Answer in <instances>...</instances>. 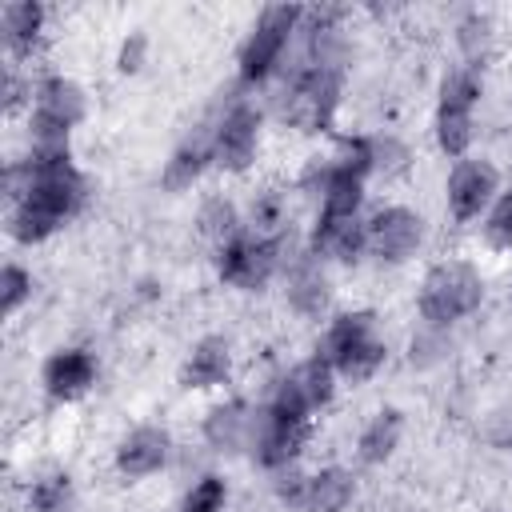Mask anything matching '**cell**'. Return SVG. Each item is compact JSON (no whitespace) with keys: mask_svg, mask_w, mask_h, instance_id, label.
I'll use <instances>...</instances> for the list:
<instances>
[{"mask_svg":"<svg viewBox=\"0 0 512 512\" xmlns=\"http://www.w3.org/2000/svg\"><path fill=\"white\" fill-rule=\"evenodd\" d=\"M28 164L32 192L12 204L8 232L20 244H40L84 204V176L76 172L72 156H28Z\"/></svg>","mask_w":512,"mask_h":512,"instance_id":"cell-1","label":"cell"},{"mask_svg":"<svg viewBox=\"0 0 512 512\" xmlns=\"http://www.w3.org/2000/svg\"><path fill=\"white\" fill-rule=\"evenodd\" d=\"M484 300V280L472 264H440L424 276V288H420V316L424 324H436V328H448L452 320L476 312Z\"/></svg>","mask_w":512,"mask_h":512,"instance_id":"cell-2","label":"cell"},{"mask_svg":"<svg viewBox=\"0 0 512 512\" xmlns=\"http://www.w3.org/2000/svg\"><path fill=\"white\" fill-rule=\"evenodd\" d=\"M336 104H340V68H296L280 92V116L300 132L328 128Z\"/></svg>","mask_w":512,"mask_h":512,"instance_id":"cell-3","label":"cell"},{"mask_svg":"<svg viewBox=\"0 0 512 512\" xmlns=\"http://www.w3.org/2000/svg\"><path fill=\"white\" fill-rule=\"evenodd\" d=\"M300 20H304V8H296V4H268L256 16V24H252V32L240 48V80L244 84H260L276 72V64H280L292 32L300 28Z\"/></svg>","mask_w":512,"mask_h":512,"instance_id":"cell-4","label":"cell"},{"mask_svg":"<svg viewBox=\"0 0 512 512\" xmlns=\"http://www.w3.org/2000/svg\"><path fill=\"white\" fill-rule=\"evenodd\" d=\"M280 252H284V240H280V236L240 232V236H232L228 244H220V256H216L220 280L232 284V288L256 292V288H264L268 276L280 268V260H284Z\"/></svg>","mask_w":512,"mask_h":512,"instance_id":"cell-5","label":"cell"},{"mask_svg":"<svg viewBox=\"0 0 512 512\" xmlns=\"http://www.w3.org/2000/svg\"><path fill=\"white\" fill-rule=\"evenodd\" d=\"M260 144V112L248 100H236L212 128V160L224 172H244L256 160Z\"/></svg>","mask_w":512,"mask_h":512,"instance_id":"cell-6","label":"cell"},{"mask_svg":"<svg viewBox=\"0 0 512 512\" xmlns=\"http://www.w3.org/2000/svg\"><path fill=\"white\" fill-rule=\"evenodd\" d=\"M424 240V220L412 212V208H380L372 220H368V252L384 264H400L408 260Z\"/></svg>","mask_w":512,"mask_h":512,"instance_id":"cell-7","label":"cell"},{"mask_svg":"<svg viewBox=\"0 0 512 512\" xmlns=\"http://www.w3.org/2000/svg\"><path fill=\"white\" fill-rule=\"evenodd\" d=\"M308 440V420H284L276 412H268V404L252 416V456L264 464V468H288L296 460V452L304 448Z\"/></svg>","mask_w":512,"mask_h":512,"instance_id":"cell-8","label":"cell"},{"mask_svg":"<svg viewBox=\"0 0 512 512\" xmlns=\"http://www.w3.org/2000/svg\"><path fill=\"white\" fill-rule=\"evenodd\" d=\"M500 176L488 160H460L448 176V208L456 220H476L496 200Z\"/></svg>","mask_w":512,"mask_h":512,"instance_id":"cell-9","label":"cell"},{"mask_svg":"<svg viewBox=\"0 0 512 512\" xmlns=\"http://www.w3.org/2000/svg\"><path fill=\"white\" fill-rule=\"evenodd\" d=\"M284 292H288V304L300 316H320L332 300V284H328V272H324L320 256H312V252L292 256L288 272H284Z\"/></svg>","mask_w":512,"mask_h":512,"instance_id":"cell-10","label":"cell"},{"mask_svg":"<svg viewBox=\"0 0 512 512\" xmlns=\"http://www.w3.org/2000/svg\"><path fill=\"white\" fill-rule=\"evenodd\" d=\"M96 380V360L88 348H60L44 360V388L56 400H76L92 388Z\"/></svg>","mask_w":512,"mask_h":512,"instance_id":"cell-11","label":"cell"},{"mask_svg":"<svg viewBox=\"0 0 512 512\" xmlns=\"http://www.w3.org/2000/svg\"><path fill=\"white\" fill-rule=\"evenodd\" d=\"M368 248V224L360 216H316L312 228V256H332V260H356Z\"/></svg>","mask_w":512,"mask_h":512,"instance_id":"cell-12","label":"cell"},{"mask_svg":"<svg viewBox=\"0 0 512 512\" xmlns=\"http://www.w3.org/2000/svg\"><path fill=\"white\" fill-rule=\"evenodd\" d=\"M164 460H168V432L164 428H152V424L132 428L120 440V448H116V468L124 476H132V480L136 476H152Z\"/></svg>","mask_w":512,"mask_h":512,"instance_id":"cell-13","label":"cell"},{"mask_svg":"<svg viewBox=\"0 0 512 512\" xmlns=\"http://www.w3.org/2000/svg\"><path fill=\"white\" fill-rule=\"evenodd\" d=\"M252 408L244 400H224L208 412L204 420V440L216 448V452H236V448H248L252 440Z\"/></svg>","mask_w":512,"mask_h":512,"instance_id":"cell-14","label":"cell"},{"mask_svg":"<svg viewBox=\"0 0 512 512\" xmlns=\"http://www.w3.org/2000/svg\"><path fill=\"white\" fill-rule=\"evenodd\" d=\"M0 28H4L8 56H32V48L40 40V28H44V8L36 0H12V4H4Z\"/></svg>","mask_w":512,"mask_h":512,"instance_id":"cell-15","label":"cell"},{"mask_svg":"<svg viewBox=\"0 0 512 512\" xmlns=\"http://www.w3.org/2000/svg\"><path fill=\"white\" fill-rule=\"evenodd\" d=\"M228 368H232L228 340H224V336H204V340L192 348V356L184 360L180 380H184L188 388H212V384H220V380L228 376Z\"/></svg>","mask_w":512,"mask_h":512,"instance_id":"cell-16","label":"cell"},{"mask_svg":"<svg viewBox=\"0 0 512 512\" xmlns=\"http://www.w3.org/2000/svg\"><path fill=\"white\" fill-rule=\"evenodd\" d=\"M208 160H212V128H204V132L188 136V140L168 156V164H164V188L180 192V188L196 184V180H200V172L208 168Z\"/></svg>","mask_w":512,"mask_h":512,"instance_id":"cell-17","label":"cell"},{"mask_svg":"<svg viewBox=\"0 0 512 512\" xmlns=\"http://www.w3.org/2000/svg\"><path fill=\"white\" fill-rule=\"evenodd\" d=\"M332 380H336V368H332V360L328 356H308L300 368H292L288 376H284V384L308 404V412L312 408H320V404H328L332 400Z\"/></svg>","mask_w":512,"mask_h":512,"instance_id":"cell-18","label":"cell"},{"mask_svg":"<svg viewBox=\"0 0 512 512\" xmlns=\"http://www.w3.org/2000/svg\"><path fill=\"white\" fill-rule=\"evenodd\" d=\"M352 472L344 468H320L308 476V512H344L352 504Z\"/></svg>","mask_w":512,"mask_h":512,"instance_id":"cell-19","label":"cell"},{"mask_svg":"<svg viewBox=\"0 0 512 512\" xmlns=\"http://www.w3.org/2000/svg\"><path fill=\"white\" fill-rule=\"evenodd\" d=\"M372 336H376L372 312H344V316H336V320L328 324V336H324V352H320V356H328V360L336 364L340 356H348L356 344H364V340H372Z\"/></svg>","mask_w":512,"mask_h":512,"instance_id":"cell-20","label":"cell"},{"mask_svg":"<svg viewBox=\"0 0 512 512\" xmlns=\"http://www.w3.org/2000/svg\"><path fill=\"white\" fill-rule=\"evenodd\" d=\"M400 428H404V420H400L396 408L376 412V416L368 420V428L360 432V460H364V464H380V460H388L392 448L400 444Z\"/></svg>","mask_w":512,"mask_h":512,"instance_id":"cell-21","label":"cell"},{"mask_svg":"<svg viewBox=\"0 0 512 512\" xmlns=\"http://www.w3.org/2000/svg\"><path fill=\"white\" fill-rule=\"evenodd\" d=\"M436 144L444 156H464L472 144V108H436Z\"/></svg>","mask_w":512,"mask_h":512,"instance_id":"cell-22","label":"cell"},{"mask_svg":"<svg viewBox=\"0 0 512 512\" xmlns=\"http://www.w3.org/2000/svg\"><path fill=\"white\" fill-rule=\"evenodd\" d=\"M452 356V340H448V328H436V324H424L412 340H408V360L412 368H436Z\"/></svg>","mask_w":512,"mask_h":512,"instance_id":"cell-23","label":"cell"},{"mask_svg":"<svg viewBox=\"0 0 512 512\" xmlns=\"http://www.w3.org/2000/svg\"><path fill=\"white\" fill-rule=\"evenodd\" d=\"M384 356H388V348H384V340L380 336H372V340H364V344H356L348 356H340L332 368L340 372V376H348V380H368V376H376V368L384 364Z\"/></svg>","mask_w":512,"mask_h":512,"instance_id":"cell-24","label":"cell"},{"mask_svg":"<svg viewBox=\"0 0 512 512\" xmlns=\"http://www.w3.org/2000/svg\"><path fill=\"white\" fill-rule=\"evenodd\" d=\"M28 508L32 512H72V480L64 472L40 476L28 492Z\"/></svg>","mask_w":512,"mask_h":512,"instance_id":"cell-25","label":"cell"},{"mask_svg":"<svg viewBox=\"0 0 512 512\" xmlns=\"http://www.w3.org/2000/svg\"><path fill=\"white\" fill-rule=\"evenodd\" d=\"M200 232H204L208 240H220V244H228L232 236H240V220H236V208H232L224 196H212V200H204V208H200Z\"/></svg>","mask_w":512,"mask_h":512,"instance_id":"cell-26","label":"cell"},{"mask_svg":"<svg viewBox=\"0 0 512 512\" xmlns=\"http://www.w3.org/2000/svg\"><path fill=\"white\" fill-rule=\"evenodd\" d=\"M456 44H460V52H464L468 68H476V64H480V56H484V52H488V44H492V24H488V16L468 12V16L456 24Z\"/></svg>","mask_w":512,"mask_h":512,"instance_id":"cell-27","label":"cell"},{"mask_svg":"<svg viewBox=\"0 0 512 512\" xmlns=\"http://www.w3.org/2000/svg\"><path fill=\"white\" fill-rule=\"evenodd\" d=\"M484 240L492 248H512V184L496 196L488 220H484Z\"/></svg>","mask_w":512,"mask_h":512,"instance_id":"cell-28","label":"cell"},{"mask_svg":"<svg viewBox=\"0 0 512 512\" xmlns=\"http://www.w3.org/2000/svg\"><path fill=\"white\" fill-rule=\"evenodd\" d=\"M28 296H32V276L20 264H4V272H0V304H4V312L12 316Z\"/></svg>","mask_w":512,"mask_h":512,"instance_id":"cell-29","label":"cell"},{"mask_svg":"<svg viewBox=\"0 0 512 512\" xmlns=\"http://www.w3.org/2000/svg\"><path fill=\"white\" fill-rule=\"evenodd\" d=\"M224 508V480L220 476H204L192 484V492L184 496L180 512H220Z\"/></svg>","mask_w":512,"mask_h":512,"instance_id":"cell-30","label":"cell"},{"mask_svg":"<svg viewBox=\"0 0 512 512\" xmlns=\"http://www.w3.org/2000/svg\"><path fill=\"white\" fill-rule=\"evenodd\" d=\"M368 144H372V172L392 176L408 164V148L396 136H368Z\"/></svg>","mask_w":512,"mask_h":512,"instance_id":"cell-31","label":"cell"},{"mask_svg":"<svg viewBox=\"0 0 512 512\" xmlns=\"http://www.w3.org/2000/svg\"><path fill=\"white\" fill-rule=\"evenodd\" d=\"M252 224H256V236H276L284 228V204L276 192H268L252 204Z\"/></svg>","mask_w":512,"mask_h":512,"instance_id":"cell-32","label":"cell"},{"mask_svg":"<svg viewBox=\"0 0 512 512\" xmlns=\"http://www.w3.org/2000/svg\"><path fill=\"white\" fill-rule=\"evenodd\" d=\"M276 496L292 508H308V476H300L296 468H280L276 476Z\"/></svg>","mask_w":512,"mask_h":512,"instance_id":"cell-33","label":"cell"},{"mask_svg":"<svg viewBox=\"0 0 512 512\" xmlns=\"http://www.w3.org/2000/svg\"><path fill=\"white\" fill-rule=\"evenodd\" d=\"M488 444L500 448V452H512V408H496L488 416V428H484Z\"/></svg>","mask_w":512,"mask_h":512,"instance_id":"cell-34","label":"cell"},{"mask_svg":"<svg viewBox=\"0 0 512 512\" xmlns=\"http://www.w3.org/2000/svg\"><path fill=\"white\" fill-rule=\"evenodd\" d=\"M144 52H148V40H144L140 32H132V36L124 40V48H120V72H136V68L144 64Z\"/></svg>","mask_w":512,"mask_h":512,"instance_id":"cell-35","label":"cell"},{"mask_svg":"<svg viewBox=\"0 0 512 512\" xmlns=\"http://www.w3.org/2000/svg\"><path fill=\"white\" fill-rule=\"evenodd\" d=\"M24 92H32V84H24L16 72H8V76H4V108L16 112V104L24 100Z\"/></svg>","mask_w":512,"mask_h":512,"instance_id":"cell-36","label":"cell"}]
</instances>
